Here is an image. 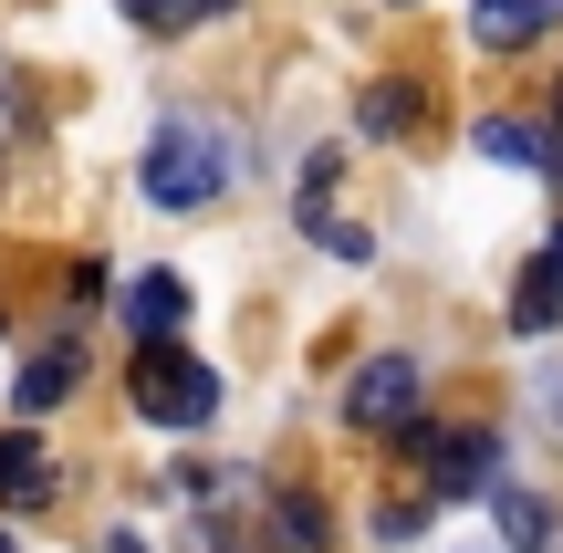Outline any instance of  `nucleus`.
Returning a JSON list of instances; mask_svg holds the SVG:
<instances>
[{
    "mask_svg": "<svg viewBox=\"0 0 563 553\" xmlns=\"http://www.w3.org/2000/svg\"><path fill=\"white\" fill-rule=\"evenodd\" d=\"M220 11H241V0H188V21H220Z\"/></svg>",
    "mask_w": 563,
    "mask_h": 553,
    "instance_id": "dca6fc26",
    "label": "nucleus"
},
{
    "mask_svg": "<svg viewBox=\"0 0 563 553\" xmlns=\"http://www.w3.org/2000/svg\"><path fill=\"white\" fill-rule=\"evenodd\" d=\"M125 397H136V418H157V429H209V418H220V366L188 355V345H136Z\"/></svg>",
    "mask_w": 563,
    "mask_h": 553,
    "instance_id": "f03ea898",
    "label": "nucleus"
},
{
    "mask_svg": "<svg viewBox=\"0 0 563 553\" xmlns=\"http://www.w3.org/2000/svg\"><path fill=\"white\" fill-rule=\"evenodd\" d=\"M230 178H241V157H230V136H209L199 115H167V125H146L136 188H146L157 209H209Z\"/></svg>",
    "mask_w": 563,
    "mask_h": 553,
    "instance_id": "f257e3e1",
    "label": "nucleus"
},
{
    "mask_svg": "<svg viewBox=\"0 0 563 553\" xmlns=\"http://www.w3.org/2000/svg\"><path fill=\"white\" fill-rule=\"evenodd\" d=\"M104 553H146V533H104Z\"/></svg>",
    "mask_w": 563,
    "mask_h": 553,
    "instance_id": "f3484780",
    "label": "nucleus"
},
{
    "mask_svg": "<svg viewBox=\"0 0 563 553\" xmlns=\"http://www.w3.org/2000/svg\"><path fill=\"white\" fill-rule=\"evenodd\" d=\"M490 512H501V533L522 543V553H563V512L543 491H522V480H501V491H490Z\"/></svg>",
    "mask_w": 563,
    "mask_h": 553,
    "instance_id": "9d476101",
    "label": "nucleus"
},
{
    "mask_svg": "<svg viewBox=\"0 0 563 553\" xmlns=\"http://www.w3.org/2000/svg\"><path fill=\"white\" fill-rule=\"evenodd\" d=\"M418 522H428V501H386V512H376V533H386V543H407Z\"/></svg>",
    "mask_w": 563,
    "mask_h": 553,
    "instance_id": "2eb2a0df",
    "label": "nucleus"
},
{
    "mask_svg": "<svg viewBox=\"0 0 563 553\" xmlns=\"http://www.w3.org/2000/svg\"><path fill=\"white\" fill-rule=\"evenodd\" d=\"M125 21H136V32H178L188 0H125Z\"/></svg>",
    "mask_w": 563,
    "mask_h": 553,
    "instance_id": "4468645a",
    "label": "nucleus"
},
{
    "mask_svg": "<svg viewBox=\"0 0 563 553\" xmlns=\"http://www.w3.org/2000/svg\"><path fill=\"white\" fill-rule=\"evenodd\" d=\"M115 313H125V334H136V345H178V324H188V283H178V272H136V283L115 292Z\"/></svg>",
    "mask_w": 563,
    "mask_h": 553,
    "instance_id": "39448f33",
    "label": "nucleus"
},
{
    "mask_svg": "<svg viewBox=\"0 0 563 553\" xmlns=\"http://www.w3.org/2000/svg\"><path fill=\"white\" fill-rule=\"evenodd\" d=\"M553 21H563V0H470V42H481V53H522Z\"/></svg>",
    "mask_w": 563,
    "mask_h": 553,
    "instance_id": "0eeeda50",
    "label": "nucleus"
},
{
    "mask_svg": "<svg viewBox=\"0 0 563 553\" xmlns=\"http://www.w3.org/2000/svg\"><path fill=\"white\" fill-rule=\"evenodd\" d=\"M74 387H84V345H74V334H63V345H42L32 366H21V387H11L21 429H32V418H53V397H74Z\"/></svg>",
    "mask_w": 563,
    "mask_h": 553,
    "instance_id": "1a4fd4ad",
    "label": "nucleus"
},
{
    "mask_svg": "<svg viewBox=\"0 0 563 553\" xmlns=\"http://www.w3.org/2000/svg\"><path fill=\"white\" fill-rule=\"evenodd\" d=\"M563 324V230L522 262V283H511V334H553Z\"/></svg>",
    "mask_w": 563,
    "mask_h": 553,
    "instance_id": "423d86ee",
    "label": "nucleus"
},
{
    "mask_svg": "<svg viewBox=\"0 0 563 553\" xmlns=\"http://www.w3.org/2000/svg\"><path fill=\"white\" fill-rule=\"evenodd\" d=\"M481 157H501V167H563L543 146V125H522V115H481Z\"/></svg>",
    "mask_w": 563,
    "mask_h": 553,
    "instance_id": "9b49d317",
    "label": "nucleus"
},
{
    "mask_svg": "<svg viewBox=\"0 0 563 553\" xmlns=\"http://www.w3.org/2000/svg\"><path fill=\"white\" fill-rule=\"evenodd\" d=\"M428 460V501H481L501 491V439L490 429H407Z\"/></svg>",
    "mask_w": 563,
    "mask_h": 553,
    "instance_id": "7ed1b4c3",
    "label": "nucleus"
},
{
    "mask_svg": "<svg viewBox=\"0 0 563 553\" xmlns=\"http://www.w3.org/2000/svg\"><path fill=\"white\" fill-rule=\"evenodd\" d=\"M323 533H334V522H323V501H302V491L272 501V553H323Z\"/></svg>",
    "mask_w": 563,
    "mask_h": 553,
    "instance_id": "f8f14e48",
    "label": "nucleus"
},
{
    "mask_svg": "<svg viewBox=\"0 0 563 553\" xmlns=\"http://www.w3.org/2000/svg\"><path fill=\"white\" fill-rule=\"evenodd\" d=\"M344 418H355V429H418V366H407V355H365V366H355V387H344Z\"/></svg>",
    "mask_w": 563,
    "mask_h": 553,
    "instance_id": "20e7f679",
    "label": "nucleus"
},
{
    "mask_svg": "<svg viewBox=\"0 0 563 553\" xmlns=\"http://www.w3.org/2000/svg\"><path fill=\"white\" fill-rule=\"evenodd\" d=\"M32 501H53V450L42 429H0V512H32Z\"/></svg>",
    "mask_w": 563,
    "mask_h": 553,
    "instance_id": "6e6552de",
    "label": "nucleus"
},
{
    "mask_svg": "<svg viewBox=\"0 0 563 553\" xmlns=\"http://www.w3.org/2000/svg\"><path fill=\"white\" fill-rule=\"evenodd\" d=\"M0 553H11V533H0Z\"/></svg>",
    "mask_w": 563,
    "mask_h": 553,
    "instance_id": "a211bd4d",
    "label": "nucleus"
},
{
    "mask_svg": "<svg viewBox=\"0 0 563 553\" xmlns=\"http://www.w3.org/2000/svg\"><path fill=\"white\" fill-rule=\"evenodd\" d=\"M407 125H418V95L407 84H376L365 95V136H407Z\"/></svg>",
    "mask_w": 563,
    "mask_h": 553,
    "instance_id": "ddd939ff",
    "label": "nucleus"
}]
</instances>
